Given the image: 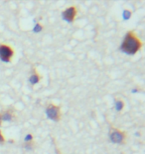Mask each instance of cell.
I'll use <instances>...</instances> for the list:
<instances>
[{
  "label": "cell",
  "instance_id": "obj_1",
  "mask_svg": "<svg viewBox=\"0 0 145 154\" xmlns=\"http://www.w3.org/2000/svg\"><path fill=\"white\" fill-rule=\"evenodd\" d=\"M142 47L143 43L137 37V35L133 31H128L124 36V39H123L122 44L120 46V49L126 54L134 55L139 50H141Z\"/></svg>",
  "mask_w": 145,
  "mask_h": 154
},
{
  "label": "cell",
  "instance_id": "obj_2",
  "mask_svg": "<svg viewBox=\"0 0 145 154\" xmlns=\"http://www.w3.org/2000/svg\"><path fill=\"white\" fill-rule=\"evenodd\" d=\"M109 139L112 143L115 144H125L127 135L124 131L119 130L116 127H112L109 131Z\"/></svg>",
  "mask_w": 145,
  "mask_h": 154
},
{
  "label": "cell",
  "instance_id": "obj_3",
  "mask_svg": "<svg viewBox=\"0 0 145 154\" xmlns=\"http://www.w3.org/2000/svg\"><path fill=\"white\" fill-rule=\"evenodd\" d=\"M46 114H47L48 118L53 120L55 122L60 121L62 118V112H61V107L56 104L50 103L46 108Z\"/></svg>",
  "mask_w": 145,
  "mask_h": 154
},
{
  "label": "cell",
  "instance_id": "obj_4",
  "mask_svg": "<svg viewBox=\"0 0 145 154\" xmlns=\"http://www.w3.org/2000/svg\"><path fill=\"white\" fill-rule=\"evenodd\" d=\"M14 56V49L10 45L1 43L0 44V59L4 62H10Z\"/></svg>",
  "mask_w": 145,
  "mask_h": 154
},
{
  "label": "cell",
  "instance_id": "obj_5",
  "mask_svg": "<svg viewBox=\"0 0 145 154\" xmlns=\"http://www.w3.org/2000/svg\"><path fill=\"white\" fill-rule=\"evenodd\" d=\"M77 14H78V9H77L76 6H70V7H68L63 11L62 16L68 22H73L76 19Z\"/></svg>",
  "mask_w": 145,
  "mask_h": 154
},
{
  "label": "cell",
  "instance_id": "obj_6",
  "mask_svg": "<svg viewBox=\"0 0 145 154\" xmlns=\"http://www.w3.org/2000/svg\"><path fill=\"white\" fill-rule=\"evenodd\" d=\"M1 114V118H2V121H6V122H11L15 120L16 118V115H15V112L13 109H6L4 111H2Z\"/></svg>",
  "mask_w": 145,
  "mask_h": 154
},
{
  "label": "cell",
  "instance_id": "obj_7",
  "mask_svg": "<svg viewBox=\"0 0 145 154\" xmlns=\"http://www.w3.org/2000/svg\"><path fill=\"white\" fill-rule=\"evenodd\" d=\"M42 79V76L39 74L38 72H37V70H33L32 73H31V75L29 77V82L31 85H36L38 84V83L41 81Z\"/></svg>",
  "mask_w": 145,
  "mask_h": 154
},
{
  "label": "cell",
  "instance_id": "obj_8",
  "mask_svg": "<svg viewBox=\"0 0 145 154\" xmlns=\"http://www.w3.org/2000/svg\"><path fill=\"white\" fill-rule=\"evenodd\" d=\"M115 109H116L118 112L122 111L123 108H124V102H123L122 100H120V99H117V100L115 101Z\"/></svg>",
  "mask_w": 145,
  "mask_h": 154
},
{
  "label": "cell",
  "instance_id": "obj_9",
  "mask_svg": "<svg viewBox=\"0 0 145 154\" xmlns=\"http://www.w3.org/2000/svg\"><path fill=\"white\" fill-rule=\"evenodd\" d=\"M42 29H43V26H42V24L38 23V24H36V25H35V27H34L33 31L37 33V32H40V31H41Z\"/></svg>",
  "mask_w": 145,
  "mask_h": 154
},
{
  "label": "cell",
  "instance_id": "obj_10",
  "mask_svg": "<svg viewBox=\"0 0 145 154\" xmlns=\"http://www.w3.org/2000/svg\"><path fill=\"white\" fill-rule=\"evenodd\" d=\"M33 141V135L32 134H27L25 137V142H32Z\"/></svg>",
  "mask_w": 145,
  "mask_h": 154
},
{
  "label": "cell",
  "instance_id": "obj_11",
  "mask_svg": "<svg viewBox=\"0 0 145 154\" xmlns=\"http://www.w3.org/2000/svg\"><path fill=\"white\" fill-rule=\"evenodd\" d=\"M5 141H6L5 136H4V135H3L2 131L0 130V143H5Z\"/></svg>",
  "mask_w": 145,
  "mask_h": 154
},
{
  "label": "cell",
  "instance_id": "obj_12",
  "mask_svg": "<svg viewBox=\"0 0 145 154\" xmlns=\"http://www.w3.org/2000/svg\"><path fill=\"white\" fill-rule=\"evenodd\" d=\"M130 16H131V12L130 11H127V10L124 11V18H125V19H128Z\"/></svg>",
  "mask_w": 145,
  "mask_h": 154
},
{
  "label": "cell",
  "instance_id": "obj_13",
  "mask_svg": "<svg viewBox=\"0 0 145 154\" xmlns=\"http://www.w3.org/2000/svg\"><path fill=\"white\" fill-rule=\"evenodd\" d=\"M2 125V118H1V114H0V126Z\"/></svg>",
  "mask_w": 145,
  "mask_h": 154
}]
</instances>
